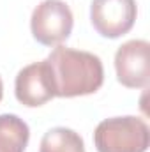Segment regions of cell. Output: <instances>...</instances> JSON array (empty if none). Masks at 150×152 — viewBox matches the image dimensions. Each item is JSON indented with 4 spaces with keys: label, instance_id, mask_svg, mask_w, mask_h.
Masks as SVG:
<instances>
[{
    "label": "cell",
    "instance_id": "cell-2",
    "mask_svg": "<svg viewBox=\"0 0 150 152\" xmlns=\"http://www.w3.org/2000/svg\"><path fill=\"white\" fill-rule=\"evenodd\" d=\"M97 152H147L150 131L143 118L125 115L104 118L94 131Z\"/></svg>",
    "mask_w": 150,
    "mask_h": 152
},
{
    "label": "cell",
    "instance_id": "cell-3",
    "mask_svg": "<svg viewBox=\"0 0 150 152\" xmlns=\"http://www.w3.org/2000/svg\"><path fill=\"white\" fill-rule=\"evenodd\" d=\"M74 18L64 0H42L32 11L30 30L42 46H58L73 32Z\"/></svg>",
    "mask_w": 150,
    "mask_h": 152
},
{
    "label": "cell",
    "instance_id": "cell-1",
    "mask_svg": "<svg viewBox=\"0 0 150 152\" xmlns=\"http://www.w3.org/2000/svg\"><path fill=\"white\" fill-rule=\"evenodd\" d=\"M55 97H78L95 94L104 81V67L97 55L67 46H55L48 55Z\"/></svg>",
    "mask_w": 150,
    "mask_h": 152
},
{
    "label": "cell",
    "instance_id": "cell-7",
    "mask_svg": "<svg viewBox=\"0 0 150 152\" xmlns=\"http://www.w3.org/2000/svg\"><path fill=\"white\" fill-rule=\"evenodd\" d=\"M30 138L28 124L14 113L0 115V152H25Z\"/></svg>",
    "mask_w": 150,
    "mask_h": 152
},
{
    "label": "cell",
    "instance_id": "cell-6",
    "mask_svg": "<svg viewBox=\"0 0 150 152\" xmlns=\"http://www.w3.org/2000/svg\"><path fill=\"white\" fill-rule=\"evenodd\" d=\"M16 99L27 108H37L55 97V85L48 60L25 66L14 81Z\"/></svg>",
    "mask_w": 150,
    "mask_h": 152
},
{
    "label": "cell",
    "instance_id": "cell-5",
    "mask_svg": "<svg viewBox=\"0 0 150 152\" xmlns=\"http://www.w3.org/2000/svg\"><path fill=\"white\" fill-rule=\"evenodd\" d=\"M150 44L145 39H131L115 53L117 80L127 88H145L149 85Z\"/></svg>",
    "mask_w": 150,
    "mask_h": 152
},
{
    "label": "cell",
    "instance_id": "cell-9",
    "mask_svg": "<svg viewBox=\"0 0 150 152\" xmlns=\"http://www.w3.org/2000/svg\"><path fill=\"white\" fill-rule=\"evenodd\" d=\"M4 97V81H2V76H0V101Z\"/></svg>",
    "mask_w": 150,
    "mask_h": 152
},
{
    "label": "cell",
    "instance_id": "cell-8",
    "mask_svg": "<svg viewBox=\"0 0 150 152\" xmlns=\"http://www.w3.org/2000/svg\"><path fill=\"white\" fill-rule=\"evenodd\" d=\"M39 152H85V143L74 129L51 127L44 133Z\"/></svg>",
    "mask_w": 150,
    "mask_h": 152
},
{
    "label": "cell",
    "instance_id": "cell-4",
    "mask_svg": "<svg viewBox=\"0 0 150 152\" xmlns=\"http://www.w3.org/2000/svg\"><path fill=\"white\" fill-rule=\"evenodd\" d=\"M136 0H92L90 21L99 36L118 39L125 36L136 21Z\"/></svg>",
    "mask_w": 150,
    "mask_h": 152
}]
</instances>
